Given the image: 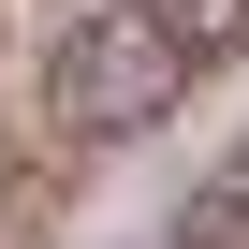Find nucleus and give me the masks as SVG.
I'll return each instance as SVG.
<instances>
[{"instance_id":"f03ea898","label":"nucleus","mask_w":249,"mask_h":249,"mask_svg":"<svg viewBox=\"0 0 249 249\" xmlns=\"http://www.w3.org/2000/svg\"><path fill=\"white\" fill-rule=\"evenodd\" d=\"M161 30L191 44V73L205 59H249V0H161Z\"/></svg>"},{"instance_id":"f257e3e1","label":"nucleus","mask_w":249,"mask_h":249,"mask_svg":"<svg viewBox=\"0 0 249 249\" xmlns=\"http://www.w3.org/2000/svg\"><path fill=\"white\" fill-rule=\"evenodd\" d=\"M191 103V44L161 30V0H88V15L44 44V117L73 147H132Z\"/></svg>"}]
</instances>
